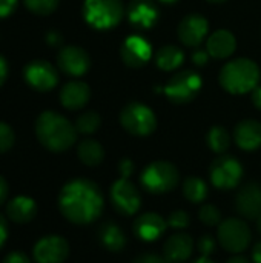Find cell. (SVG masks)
<instances>
[{
	"label": "cell",
	"instance_id": "1",
	"mask_svg": "<svg viewBox=\"0 0 261 263\" xmlns=\"http://www.w3.org/2000/svg\"><path fill=\"white\" fill-rule=\"evenodd\" d=\"M58 208L65 219L85 225L98 219L103 211V196L100 188L88 179L68 182L58 194Z\"/></svg>",
	"mask_w": 261,
	"mask_h": 263
},
{
	"label": "cell",
	"instance_id": "2",
	"mask_svg": "<svg viewBox=\"0 0 261 263\" xmlns=\"http://www.w3.org/2000/svg\"><path fill=\"white\" fill-rule=\"evenodd\" d=\"M35 134L38 142L52 153L69 149L77 139L75 125L55 111H43L37 117Z\"/></svg>",
	"mask_w": 261,
	"mask_h": 263
},
{
	"label": "cell",
	"instance_id": "3",
	"mask_svg": "<svg viewBox=\"0 0 261 263\" xmlns=\"http://www.w3.org/2000/svg\"><path fill=\"white\" fill-rule=\"evenodd\" d=\"M260 82V69L249 59H235L228 62L220 72L222 86L231 94H245L254 91Z\"/></svg>",
	"mask_w": 261,
	"mask_h": 263
},
{
	"label": "cell",
	"instance_id": "4",
	"mask_svg": "<svg viewBox=\"0 0 261 263\" xmlns=\"http://www.w3.org/2000/svg\"><path fill=\"white\" fill-rule=\"evenodd\" d=\"M125 15L122 0H85L83 17L95 29H111Z\"/></svg>",
	"mask_w": 261,
	"mask_h": 263
},
{
	"label": "cell",
	"instance_id": "5",
	"mask_svg": "<svg viewBox=\"0 0 261 263\" xmlns=\"http://www.w3.org/2000/svg\"><path fill=\"white\" fill-rule=\"evenodd\" d=\"M178 170L165 160H157L148 165L140 177L142 186L151 194H163L174 190L178 183Z\"/></svg>",
	"mask_w": 261,
	"mask_h": 263
},
{
	"label": "cell",
	"instance_id": "6",
	"mask_svg": "<svg viewBox=\"0 0 261 263\" xmlns=\"http://www.w3.org/2000/svg\"><path fill=\"white\" fill-rule=\"evenodd\" d=\"M120 123L129 134L138 137L149 136L157 128V119L152 109L138 102H132L122 109Z\"/></svg>",
	"mask_w": 261,
	"mask_h": 263
},
{
	"label": "cell",
	"instance_id": "7",
	"mask_svg": "<svg viewBox=\"0 0 261 263\" xmlns=\"http://www.w3.org/2000/svg\"><path fill=\"white\" fill-rule=\"evenodd\" d=\"M200 89L202 77L195 71L186 69L171 77V80L165 86V94L171 102L183 105L194 100Z\"/></svg>",
	"mask_w": 261,
	"mask_h": 263
},
{
	"label": "cell",
	"instance_id": "8",
	"mask_svg": "<svg viewBox=\"0 0 261 263\" xmlns=\"http://www.w3.org/2000/svg\"><path fill=\"white\" fill-rule=\"evenodd\" d=\"M209 176L214 186L220 190H232L240 183L243 177V168L235 157L222 154L212 162L209 168Z\"/></svg>",
	"mask_w": 261,
	"mask_h": 263
},
{
	"label": "cell",
	"instance_id": "9",
	"mask_svg": "<svg viewBox=\"0 0 261 263\" xmlns=\"http://www.w3.org/2000/svg\"><path fill=\"white\" fill-rule=\"evenodd\" d=\"M220 245L229 253H242L251 242V231L240 219H226L218 225Z\"/></svg>",
	"mask_w": 261,
	"mask_h": 263
},
{
	"label": "cell",
	"instance_id": "10",
	"mask_svg": "<svg viewBox=\"0 0 261 263\" xmlns=\"http://www.w3.org/2000/svg\"><path fill=\"white\" fill-rule=\"evenodd\" d=\"M25 82L35 91L46 92L57 86L58 74L57 69L46 60H32L23 69Z\"/></svg>",
	"mask_w": 261,
	"mask_h": 263
},
{
	"label": "cell",
	"instance_id": "11",
	"mask_svg": "<svg viewBox=\"0 0 261 263\" xmlns=\"http://www.w3.org/2000/svg\"><path fill=\"white\" fill-rule=\"evenodd\" d=\"M111 202L118 214L132 216L140 208V193L129 179L120 177L111 186Z\"/></svg>",
	"mask_w": 261,
	"mask_h": 263
},
{
	"label": "cell",
	"instance_id": "12",
	"mask_svg": "<svg viewBox=\"0 0 261 263\" xmlns=\"http://www.w3.org/2000/svg\"><path fill=\"white\" fill-rule=\"evenodd\" d=\"M32 254L37 263H63L69 254V245L60 236H46L34 245Z\"/></svg>",
	"mask_w": 261,
	"mask_h": 263
},
{
	"label": "cell",
	"instance_id": "13",
	"mask_svg": "<svg viewBox=\"0 0 261 263\" xmlns=\"http://www.w3.org/2000/svg\"><path fill=\"white\" fill-rule=\"evenodd\" d=\"M120 55L126 66L142 68L149 62V59L152 55V46L142 35H129L122 43Z\"/></svg>",
	"mask_w": 261,
	"mask_h": 263
},
{
	"label": "cell",
	"instance_id": "14",
	"mask_svg": "<svg viewBox=\"0 0 261 263\" xmlns=\"http://www.w3.org/2000/svg\"><path fill=\"white\" fill-rule=\"evenodd\" d=\"M57 65L65 74L71 77H80L89 69L91 59L80 46H65L57 54Z\"/></svg>",
	"mask_w": 261,
	"mask_h": 263
},
{
	"label": "cell",
	"instance_id": "15",
	"mask_svg": "<svg viewBox=\"0 0 261 263\" xmlns=\"http://www.w3.org/2000/svg\"><path fill=\"white\" fill-rule=\"evenodd\" d=\"M208 29H209L208 20L203 15L189 14L180 22L177 32L183 45L195 48L205 40V37L208 35Z\"/></svg>",
	"mask_w": 261,
	"mask_h": 263
},
{
	"label": "cell",
	"instance_id": "16",
	"mask_svg": "<svg viewBox=\"0 0 261 263\" xmlns=\"http://www.w3.org/2000/svg\"><path fill=\"white\" fill-rule=\"evenodd\" d=\"M237 211L249 220H257L261 216V186L258 183L245 185L235 199Z\"/></svg>",
	"mask_w": 261,
	"mask_h": 263
},
{
	"label": "cell",
	"instance_id": "17",
	"mask_svg": "<svg viewBox=\"0 0 261 263\" xmlns=\"http://www.w3.org/2000/svg\"><path fill=\"white\" fill-rule=\"evenodd\" d=\"M128 20L138 28H151L158 18V8L152 0H131L126 9Z\"/></svg>",
	"mask_w": 261,
	"mask_h": 263
},
{
	"label": "cell",
	"instance_id": "18",
	"mask_svg": "<svg viewBox=\"0 0 261 263\" xmlns=\"http://www.w3.org/2000/svg\"><path fill=\"white\" fill-rule=\"evenodd\" d=\"M168 222L157 213H146L134 222V234L143 242H155L166 230Z\"/></svg>",
	"mask_w": 261,
	"mask_h": 263
},
{
	"label": "cell",
	"instance_id": "19",
	"mask_svg": "<svg viewBox=\"0 0 261 263\" xmlns=\"http://www.w3.org/2000/svg\"><path fill=\"white\" fill-rule=\"evenodd\" d=\"M192 251H194V240L186 233H177L171 236L163 248L165 259L169 263L185 262L186 259L191 257Z\"/></svg>",
	"mask_w": 261,
	"mask_h": 263
},
{
	"label": "cell",
	"instance_id": "20",
	"mask_svg": "<svg viewBox=\"0 0 261 263\" xmlns=\"http://www.w3.org/2000/svg\"><path fill=\"white\" fill-rule=\"evenodd\" d=\"M89 96H91V89L85 82H78V80L68 82L60 91V103L71 111L82 109L88 103Z\"/></svg>",
	"mask_w": 261,
	"mask_h": 263
},
{
	"label": "cell",
	"instance_id": "21",
	"mask_svg": "<svg viewBox=\"0 0 261 263\" xmlns=\"http://www.w3.org/2000/svg\"><path fill=\"white\" fill-rule=\"evenodd\" d=\"M237 48V40L234 34L228 29H218L211 34L206 42V49L214 59H228L234 54Z\"/></svg>",
	"mask_w": 261,
	"mask_h": 263
},
{
	"label": "cell",
	"instance_id": "22",
	"mask_svg": "<svg viewBox=\"0 0 261 263\" xmlns=\"http://www.w3.org/2000/svg\"><path fill=\"white\" fill-rule=\"evenodd\" d=\"M235 142L245 151H255L261 146V123L257 120H243L235 128Z\"/></svg>",
	"mask_w": 261,
	"mask_h": 263
},
{
	"label": "cell",
	"instance_id": "23",
	"mask_svg": "<svg viewBox=\"0 0 261 263\" xmlns=\"http://www.w3.org/2000/svg\"><path fill=\"white\" fill-rule=\"evenodd\" d=\"M8 217L15 223H28L37 214V205L31 197L18 196L8 202L6 205Z\"/></svg>",
	"mask_w": 261,
	"mask_h": 263
},
{
	"label": "cell",
	"instance_id": "24",
	"mask_svg": "<svg viewBox=\"0 0 261 263\" xmlns=\"http://www.w3.org/2000/svg\"><path fill=\"white\" fill-rule=\"evenodd\" d=\"M98 239L102 245L112 253L122 251L126 245V237L120 230V227L115 223H105L98 231Z\"/></svg>",
	"mask_w": 261,
	"mask_h": 263
},
{
	"label": "cell",
	"instance_id": "25",
	"mask_svg": "<svg viewBox=\"0 0 261 263\" xmlns=\"http://www.w3.org/2000/svg\"><path fill=\"white\" fill-rule=\"evenodd\" d=\"M183 59H185V54L178 46L166 45L158 49L155 55V63L163 71H174L183 63Z\"/></svg>",
	"mask_w": 261,
	"mask_h": 263
},
{
	"label": "cell",
	"instance_id": "26",
	"mask_svg": "<svg viewBox=\"0 0 261 263\" xmlns=\"http://www.w3.org/2000/svg\"><path fill=\"white\" fill-rule=\"evenodd\" d=\"M77 154L82 163H85L86 166H97L103 162V157H105L103 146L97 140H92V139L83 140L77 148Z\"/></svg>",
	"mask_w": 261,
	"mask_h": 263
},
{
	"label": "cell",
	"instance_id": "27",
	"mask_svg": "<svg viewBox=\"0 0 261 263\" xmlns=\"http://www.w3.org/2000/svg\"><path fill=\"white\" fill-rule=\"evenodd\" d=\"M183 194L192 203H202L208 197V185L198 177H188L183 183Z\"/></svg>",
	"mask_w": 261,
	"mask_h": 263
},
{
	"label": "cell",
	"instance_id": "28",
	"mask_svg": "<svg viewBox=\"0 0 261 263\" xmlns=\"http://www.w3.org/2000/svg\"><path fill=\"white\" fill-rule=\"evenodd\" d=\"M206 142H208V146L214 153L223 154L231 146V136L223 126H214L209 129V133L206 136Z\"/></svg>",
	"mask_w": 261,
	"mask_h": 263
},
{
	"label": "cell",
	"instance_id": "29",
	"mask_svg": "<svg viewBox=\"0 0 261 263\" xmlns=\"http://www.w3.org/2000/svg\"><path fill=\"white\" fill-rule=\"evenodd\" d=\"M102 119L95 111H86L80 114L75 120V129L82 134H92L100 128Z\"/></svg>",
	"mask_w": 261,
	"mask_h": 263
},
{
	"label": "cell",
	"instance_id": "30",
	"mask_svg": "<svg viewBox=\"0 0 261 263\" xmlns=\"http://www.w3.org/2000/svg\"><path fill=\"white\" fill-rule=\"evenodd\" d=\"M23 3L31 12L37 15H49L58 6V0H23Z\"/></svg>",
	"mask_w": 261,
	"mask_h": 263
},
{
	"label": "cell",
	"instance_id": "31",
	"mask_svg": "<svg viewBox=\"0 0 261 263\" xmlns=\"http://www.w3.org/2000/svg\"><path fill=\"white\" fill-rule=\"evenodd\" d=\"M200 220L208 225V227H215V225H220V220H222V214L218 211L217 206L214 205H203L200 208Z\"/></svg>",
	"mask_w": 261,
	"mask_h": 263
},
{
	"label": "cell",
	"instance_id": "32",
	"mask_svg": "<svg viewBox=\"0 0 261 263\" xmlns=\"http://www.w3.org/2000/svg\"><path fill=\"white\" fill-rule=\"evenodd\" d=\"M14 131L9 125L0 122V154L9 151L14 145Z\"/></svg>",
	"mask_w": 261,
	"mask_h": 263
},
{
	"label": "cell",
	"instance_id": "33",
	"mask_svg": "<svg viewBox=\"0 0 261 263\" xmlns=\"http://www.w3.org/2000/svg\"><path fill=\"white\" fill-rule=\"evenodd\" d=\"M166 222H168V227H171V228L183 230V228H186L189 225V214L178 210V211L171 213Z\"/></svg>",
	"mask_w": 261,
	"mask_h": 263
},
{
	"label": "cell",
	"instance_id": "34",
	"mask_svg": "<svg viewBox=\"0 0 261 263\" xmlns=\"http://www.w3.org/2000/svg\"><path fill=\"white\" fill-rule=\"evenodd\" d=\"M198 250H200V253H202L203 256H206V257H208L209 254H212V253L215 251V242H214V239L209 237V236L202 237L200 242H198Z\"/></svg>",
	"mask_w": 261,
	"mask_h": 263
},
{
	"label": "cell",
	"instance_id": "35",
	"mask_svg": "<svg viewBox=\"0 0 261 263\" xmlns=\"http://www.w3.org/2000/svg\"><path fill=\"white\" fill-rule=\"evenodd\" d=\"M3 263H31V260L28 259L26 254H23L20 251H12L3 259Z\"/></svg>",
	"mask_w": 261,
	"mask_h": 263
},
{
	"label": "cell",
	"instance_id": "36",
	"mask_svg": "<svg viewBox=\"0 0 261 263\" xmlns=\"http://www.w3.org/2000/svg\"><path fill=\"white\" fill-rule=\"evenodd\" d=\"M17 6V0H0V18L8 17Z\"/></svg>",
	"mask_w": 261,
	"mask_h": 263
},
{
	"label": "cell",
	"instance_id": "37",
	"mask_svg": "<svg viewBox=\"0 0 261 263\" xmlns=\"http://www.w3.org/2000/svg\"><path fill=\"white\" fill-rule=\"evenodd\" d=\"M208 59H209L208 49H200V48H198V49H195V51L192 52V62H194L195 65H198V66L206 65Z\"/></svg>",
	"mask_w": 261,
	"mask_h": 263
},
{
	"label": "cell",
	"instance_id": "38",
	"mask_svg": "<svg viewBox=\"0 0 261 263\" xmlns=\"http://www.w3.org/2000/svg\"><path fill=\"white\" fill-rule=\"evenodd\" d=\"M118 171H120V174H122L123 179H129V176L134 171V163L129 159H122L120 160V165H118Z\"/></svg>",
	"mask_w": 261,
	"mask_h": 263
},
{
	"label": "cell",
	"instance_id": "39",
	"mask_svg": "<svg viewBox=\"0 0 261 263\" xmlns=\"http://www.w3.org/2000/svg\"><path fill=\"white\" fill-rule=\"evenodd\" d=\"M134 263H169L166 259H162L155 254H145V256H140L138 259H135Z\"/></svg>",
	"mask_w": 261,
	"mask_h": 263
},
{
	"label": "cell",
	"instance_id": "40",
	"mask_svg": "<svg viewBox=\"0 0 261 263\" xmlns=\"http://www.w3.org/2000/svg\"><path fill=\"white\" fill-rule=\"evenodd\" d=\"M8 193H9V186L8 182L0 176V205H3L8 199Z\"/></svg>",
	"mask_w": 261,
	"mask_h": 263
},
{
	"label": "cell",
	"instance_id": "41",
	"mask_svg": "<svg viewBox=\"0 0 261 263\" xmlns=\"http://www.w3.org/2000/svg\"><path fill=\"white\" fill-rule=\"evenodd\" d=\"M46 42H48L49 45H52V46H57V45H60V42H62V35H60L57 31H49V32L46 34Z\"/></svg>",
	"mask_w": 261,
	"mask_h": 263
},
{
	"label": "cell",
	"instance_id": "42",
	"mask_svg": "<svg viewBox=\"0 0 261 263\" xmlns=\"http://www.w3.org/2000/svg\"><path fill=\"white\" fill-rule=\"evenodd\" d=\"M8 237V225H6V220L3 216H0V248L3 247L5 240Z\"/></svg>",
	"mask_w": 261,
	"mask_h": 263
},
{
	"label": "cell",
	"instance_id": "43",
	"mask_svg": "<svg viewBox=\"0 0 261 263\" xmlns=\"http://www.w3.org/2000/svg\"><path fill=\"white\" fill-rule=\"evenodd\" d=\"M6 77H8V63H6L5 57L0 55V86L5 83Z\"/></svg>",
	"mask_w": 261,
	"mask_h": 263
},
{
	"label": "cell",
	"instance_id": "44",
	"mask_svg": "<svg viewBox=\"0 0 261 263\" xmlns=\"http://www.w3.org/2000/svg\"><path fill=\"white\" fill-rule=\"evenodd\" d=\"M252 102H254V105L261 111V86H257L252 91Z\"/></svg>",
	"mask_w": 261,
	"mask_h": 263
},
{
	"label": "cell",
	"instance_id": "45",
	"mask_svg": "<svg viewBox=\"0 0 261 263\" xmlns=\"http://www.w3.org/2000/svg\"><path fill=\"white\" fill-rule=\"evenodd\" d=\"M252 259L255 263H261V242L255 245L254 248V253H252Z\"/></svg>",
	"mask_w": 261,
	"mask_h": 263
},
{
	"label": "cell",
	"instance_id": "46",
	"mask_svg": "<svg viewBox=\"0 0 261 263\" xmlns=\"http://www.w3.org/2000/svg\"><path fill=\"white\" fill-rule=\"evenodd\" d=\"M228 263H249L245 257H242V256H235V257H232V259H229Z\"/></svg>",
	"mask_w": 261,
	"mask_h": 263
},
{
	"label": "cell",
	"instance_id": "47",
	"mask_svg": "<svg viewBox=\"0 0 261 263\" xmlns=\"http://www.w3.org/2000/svg\"><path fill=\"white\" fill-rule=\"evenodd\" d=\"M195 263H215V262H212L209 257H206V256H203V257H200L198 260H195Z\"/></svg>",
	"mask_w": 261,
	"mask_h": 263
},
{
	"label": "cell",
	"instance_id": "48",
	"mask_svg": "<svg viewBox=\"0 0 261 263\" xmlns=\"http://www.w3.org/2000/svg\"><path fill=\"white\" fill-rule=\"evenodd\" d=\"M175 2H178V0H162V3H168V5H171V3H175Z\"/></svg>",
	"mask_w": 261,
	"mask_h": 263
},
{
	"label": "cell",
	"instance_id": "49",
	"mask_svg": "<svg viewBox=\"0 0 261 263\" xmlns=\"http://www.w3.org/2000/svg\"><path fill=\"white\" fill-rule=\"evenodd\" d=\"M209 3H223V2H228V0H208Z\"/></svg>",
	"mask_w": 261,
	"mask_h": 263
},
{
	"label": "cell",
	"instance_id": "50",
	"mask_svg": "<svg viewBox=\"0 0 261 263\" xmlns=\"http://www.w3.org/2000/svg\"><path fill=\"white\" fill-rule=\"evenodd\" d=\"M257 227H258V231L261 233V216L257 219Z\"/></svg>",
	"mask_w": 261,
	"mask_h": 263
}]
</instances>
